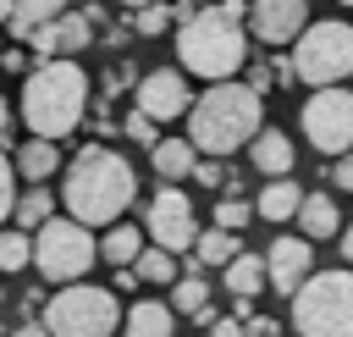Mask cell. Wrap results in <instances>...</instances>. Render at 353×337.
I'll return each instance as SVG.
<instances>
[{
  "mask_svg": "<svg viewBox=\"0 0 353 337\" xmlns=\"http://www.w3.org/2000/svg\"><path fill=\"white\" fill-rule=\"evenodd\" d=\"M61 199H66V215L83 221V227H116L121 210L138 199V171L127 155L105 149V144H83L66 171H61Z\"/></svg>",
  "mask_w": 353,
  "mask_h": 337,
  "instance_id": "6da1fadb",
  "label": "cell"
},
{
  "mask_svg": "<svg viewBox=\"0 0 353 337\" xmlns=\"http://www.w3.org/2000/svg\"><path fill=\"white\" fill-rule=\"evenodd\" d=\"M254 133H259V94L248 83H210L204 94H193L188 144L199 149V160H226L248 149Z\"/></svg>",
  "mask_w": 353,
  "mask_h": 337,
  "instance_id": "7a4b0ae2",
  "label": "cell"
},
{
  "mask_svg": "<svg viewBox=\"0 0 353 337\" xmlns=\"http://www.w3.org/2000/svg\"><path fill=\"white\" fill-rule=\"evenodd\" d=\"M88 110V77L77 61H39L22 77V122L33 138L61 144Z\"/></svg>",
  "mask_w": 353,
  "mask_h": 337,
  "instance_id": "3957f363",
  "label": "cell"
},
{
  "mask_svg": "<svg viewBox=\"0 0 353 337\" xmlns=\"http://www.w3.org/2000/svg\"><path fill=\"white\" fill-rule=\"evenodd\" d=\"M176 55H182V72L204 83H232V72H243L248 61V28L221 17V6H199L176 22Z\"/></svg>",
  "mask_w": 353,
  "mask_h": 337,
  "instance_id": "277c9868",
  "label": "cell"
},
{
  "mask_svg": "<svg viewBox=\"0 0 353 337\" xmlns=\"http://www.w3.org/2000/svg\"><path fill=\"white\" fill-rule=\"evenodd\" d=\"M298 337H353V271H314L292 298Z\"/></svg>",
  "mask_w": 353,
  "mask_h": 337,
  "instance_id": "5b68a950",
  "label": "cell"
},
{
  "mask_svg": "<svg viewBox=\"0 0 353 337\" xmlns=\"http://www.w3.org/2000/svg\"><path fill=\"white\" fill-rule=\"evenodd\" d=\"M292 77L309 88H342V77H353V22H309L292 44Z\"/></svg>",
  "mask_w": 353,
  "mask_h": 337,
  "instance_id": "8992f818",
  "label": "cell"
},
{
  "mask_svg": "<svg viewBox=\"0 0 353 337\" xmlns=\"http://www.w3.org/2000/svg\"><path fill=\"white\" fill-rule=\"evenodd\" d=\"M44 331L50 337H116L121 331V304L110 287L72 282L44 304Z\"/></svg>",
  "mask_w": 353,
  "mask_h": 337,
  "instance_id": "52a82bcc",
  "label": "cell"
},
{
  "mask_svg": "<svg viewBox=\"0 0 353 337\" xmlns=\"http://www.w3.org/2000/svg\"><path fill=\"white\" fill-rule=\"evenodd\" d=\"M94 260H99V243H94V232H88L83 221H72V215H50V221L33 232V271H39L44 282L72 287L77 276H88Z\"/></svg>",
  "mask_w": 353,
  "mask_h": 337,
  "instance_id": "ba28073f",
  "label": "cell"
},
{
  "mask_svg": "<svg viewBox=\"0 0 353 337\" xmlns=\"http://www.w3.org/2000/svg\"><path fill=\"white\" fill-rule=\"evenodd\" d=\"M298 127L309 138V149L320 155H353V88H314L298 110Z\"/></svg>",
  "mask_w": 353,
  "mask_h": 337,
  "instance_id": "9c48e42d",
  "label": "cell"
},
{
  "mask_svg": "<svg viewBox=\"0 0 353 337\" xmlns=\"http://www.w3.org/2000/svg\"><path fill=\"white\" fill-rule=\"evenodd\" d=\"M143 238L165 254H193L199 243V210L182 188H160L149 204H143Z\"/></svg>",
  "mask_w": 353,
  "mask_h": 337,
  "instance_id": "30bf717a",
  "label": "cell"
},
{
  "mask_svg": "<svg viewBox=\"0 0 353 337\" xmlns=\"http://www.w3.org/2000/svg\"><path fill=\"white\" fill-rule=\"evenodd\" d=\"M132 110H143L154 127H160V122H176V116H188V110H193V88H188V77H182L176 66L143 72V77H138V88H132Z\"/></svg>",
  "mask_w": 353,
  "mask_h": 337,
  "instance_id": "8fae6325",
  "label": "cell"
},
{
  "mask_svg": "<svg viewBox=\"0 0 353 337\" xmlns=\"http://www.w3.org/2000/svg\"><path fill=\"white\" fill-rule=\"evenodd\" d=\"M248 39L259 44H298L309 28V0H248Z\"/></svg>",
  "mask_w": 353,
  "mask_h": 337,
  "instance_id": "7c38bea8",
  "label": "cell"
},
{
  "mask_svg": "<svg viewBox=\"0 0 353 337\" xmlns=\"http://www.w3.org/2000/svg\"><path fill=\"white\" fill-rule=\"evenodd\" d=\"M309 276H314V243H309V238L281 232V238L270 243V254H265V282H270L281 298H292Z\"/></svg>",
  "mask_w": 353,
  "mask_h": 337,
  "instance_id": "4fadbf2b",
  "label": "cell"
},
{
  "mask_svg": "<svg viewBox=\"0 0 353 337\" xmlns=\"http://www.w3.org/2000/svg\"><path fill=\"white\" fill-rule=\"evenodd\" d=\"M28 44H33V55H39V61H72L77 50H88V44H94V22H88V11H61L55 22L33 28V33H28Z\"/></svg>",
  "mask_w": 353,
  "mask_h": 337,
  "instance_id": "5bb4252c",
  "label": "cell"
},
{
  "mask_svg": "<svg viewBox=\"0 0 353 337\" xmlns=\"http://www.w3.org/2000/svg\"><path fill=\"white\" fill-rule=\"evenodd\" d=\"M248 160H254V171H259L265 182H276V177H292L298 149H292V138H287L281 127H259L254 144H248Z\"/></svg>",
  "mask_w": 353,
  "mask_h": 337,
  "instance_id": "9a60e30c",
  "label": "cell"
},
{
  "mask_svg": "<svg viewBox=\"0 0 353 337\" xmlns=\"http://www.w3.org/2000/svg\"><path fill=\"white\" fill-rule=\"evenodd\" d=\"M17 182H28V188H44L55 171H66V160H61V144H50V138H28L22 149H17Z\"/></svg>",
  "mask_w": 353,
  "mask_h": 337,
  "instance_id": "2e32d148",
  "label": "cell"
},
{
  "mask_svg": "<svg viewBox=\"0 0 353 337\" xmlns=\"http://www.w3.org/2000/svg\"><path fill=\"white\" fill-rule=\"evenodd\" d=\"M176 331V309L160 298H138L132 309H121V331L116 337H171Z\"/></svg>",
  "mask_w": 353,
  "mask_h": 337,
  "instance_id": "e0dca14e",
  "label": "cell"
},
{
  "mask_svg": "<svg viewBox=\"0 0 353 337\" xmlns=\"http://www.w3.org/2000/svg\"><path fill=\"white\" fill-rule=\"evenodd\" d=\"M303 232H309V243H320V238H336L342 232V210H336V199L331 193H303V204H298V215H292Z\"/></svg>",
  "mask_w": 353,
  "mask_h": 337,
  "instance_id": "ac0fdd59",
  "label": "cell"
},
{
  "mask_svg": "<svg viewBox=\"0 0 353 337\" xmlns=\"http://www.w3.org/2000/svg\"><path fill=\"white\" fill-rule=\"evenodd\" d=\"M149 249V238H143V227H132V221H116L105 238H99V260H110L116 271H127V265H138V254Z\"/></svg>",
  "mask_w": 353,
  "mask_h": 337,
  "instance_id": "d6986e66",
  "label": "cell"
},
{
  "mask_svg": "<svg viewBox=\"0 0 353 337\" xmlns=\"http://www.w3.org/2000/svg\"><path fill=\"white\" fill-rule=\"evenodd\" d=\"M149 160H154L160 182H182V177H193V166H199V149H193L188 138H160V144L149 149Z\"/></svg>",
  "mask_w": 353,
  "mask_h": 337,
  "instance_id": "ffe728a7",
  "label": "cell"
},
{
  "mask_svg": "<svg viewBox=\"0 0 353 337\" xmlns=\"http://www.w3.org/2000/svg\"><path fill=\"white\" fill-rule=\"evenodd\" d=\"M298 204H303V188H298L292 177H276V182H265V188H259L254 215H265V221H292V215H298Z\"/></svg>",
  "mask_w": 353,
  "mask_h": 337,
  "instance_id": "44dd1931",
  "label": "cell"
},
{
  "mask_svg": "<svg viewBox=\"0 0 353 337\" xmlns=\"http://www.w3.org/2000/svg\"><path fill=\"white\" fill-rule=\"evenodd\" d=\"M221 287H226L232 298H254V293L265 287V254H248V249H243V254L221 271Z\"/></svg>",
  "mask_w": 353,
  "mask_h": 337,
  "instance_id": "7402d4cb",
  "label": "cell"
},
{
  "mask_svg": "<svg viewBox=\"0 0 353 337\" xmlns=\"http://www.w3.org/2000/svg\"><path fill=\"white\" fill-rule=\"evenodd\" d=\"M50 215H55V199H50V188H22V193H17V210H11L17 232H28V238H33V232H39Z\"/></svg>",
  "mask_w": 353,
  "mask_h": 337,
  "instance_id": "603a6c76",
  "label": "cell"
},
{
  "mask_svg": "<svg viewBox=\"0 0 353 337\" xmlns=\"http://www.w3.org/2000/svg\"><path fill=\"white\" fill-rule=\"evenodd\" d=\"M171 309H176V315H199V309H210V282L199 276V260L171 282Z\"/></svg>",
  "mask_w": 353,
  "mask_h": 337,
  "instance_id": "cb8c5ba5",
  "label": "cell"
},
{
  "mask_svg": "<svg viewBox=\"0 0 353 337\" xmlns=\"http://www.w3.org/2000/svg\"><path fill=\"white\" fill-rule=\"evenodd\" d=\"M243 254V243H237V232H221V227H210V232H199V243H193V260L199 265H232Z\"/></svg>",
  "mask_w": 353,
  "mask_h": 337,
  "instance_id": "d4e9b609",
  "label": "cell"
},
{
  "mask_svg": "<svg viewBox=\"0 0 353 337\" xmlns=\"http://www.w3.org/2000/svg\"><path fill=\"white\" fill-rule=\"evenodd\" d=\"M61 11H66V0H11V33H17V39H28L33 28L55 22Z\"/></svg>",
  "mask_w": 353,
  "mask_h": 337,
  "instance_id": "484cf974",
  "label": "cell"
},
{
  "mask_svg": "<svg viewBox=\"0 0 353 337\" xmlns=\"http://www.w3.org/2000/svg\"><path fill=\"white\" fill-rule=\"evenodd\" d=\"M132 276H138V282H154V287H160V282H176V254H165V249H154V243H149V249L138 254Z\"/></svg>",
  "mask_w": 353,
  "mask_h": 337,
  "instance_id": "4316f807",
  "label": "cell"
},
{
  "mask_svg": "<svg viewBox=\"0 0 353 337\" xmlns=\"http://www.w3.org/2000/svg\"><path fill=\"white\" fill-rule=\"evenodd\" d=\"M33 265V238L28 232H0V271H28Z\"/></svg>",
  "mask_w": 353,
  "mask_h": 337,
  "instance_id": "83f0119b",
  "label": "cell"
},
{
  "mask_svg": "<svg viewBox=\"0 0 353 337\" xmlns=\"http://www.w3.org/2000/svg\"><path fill=\"white\" fill-rule=\"evenodd\" d=\"M248 221H254V204H248V199H237V193L215 199V227H221V232H243Z\"/></svg>",
  "mask_w": 353,
  "mask_h": 337,
  "instance_id": "f1b7e54d",
  "label": "cell"
},
{
  "mask_svg": "<svg viewBox=\"0 0 353 337\" xmlns=\"http://www.w3.org/2000/svg\"><path fill=\"white\" fill-rule=\"evenodd\" d=\"M165 28H171V6H160V0H154V6H143V11H132V33L160 39Z\"/></svg>",
  "mask_w": 353,
  "mask_h": 337,
  "instance_id": "f546056e",
  "label": "cell"
},
{
  "mask_svg": "<svg viewBox=\"0 0 353 337\" xmlns=\"http://www.w3.org/2000/svg\"><path fill=\"white\" fill-rule=\"evenodd\" d=\"M121 133H127L132 144H149V149L160 144V127H154V122H149L143 110H127V116H121Z\"/></svg>",
  "mask_w": 353,
  "mask_h": 337,
  "instance_id": "4dcf8cb0",
  "label": "cell"
},
{
  "mask_svg": "<svg viewBox=\"0 0 353 337\" xmlns=\"http://www.w3.org/2000/svg\"><path fill=\"white\" fill-rule=\"evenodd\" d=\"M17 166L6 160V149H0V221H11V210H17Z\"/></svg>",
  "mask_w": 353,
  "mask_h": 337,
  "instance_id": "1f68e13d",
  "label": "cell"
},
{
  "mask_svg": "<svg viewBox=\"0 0 353 337\" xmlns=\"http://www.w3.org/2000/svg\"><path fill=\"white\" fill-rule=\"evenodd\" d=\"M193 182L221 188V182H226V160H199V166H193Z\"/></svg>",
  "mask_w": 353,
  "mask_h": 337,
  "instance_id": "d6a6232c",
  "label": "cell"
},
{
  "mask_svg": "<svg viewBox=\"0 0 353 337\" xmlns=\"http://www.w3.org/2000/svg\"><path fill=\"white\" fill-rule=\"evenodd\" d=\"M243 331H248V337H281V320H270V315H248Z\"/></svg>",
  "mask_w": 353,
  "mask_h": 337,
  "instance_id": "836d02e7",
  "label": "cell"
},
{
  "mask_svg": "<svg viewBox=\"0 0 353 337\" xmlns=\"http://www.w3.org/2000/svg\"><path fill=\"white\" fill-rule=\"evenodd\" d=\"M331 188H347L353 193V155H336L331 160Z\"/></svg>",
  "mask_w": 353,
  "mask_h": 337,
  "instance_id": "e575fe53",
  "label": "cell"
},
{
  "mask_svg": "<svg viewBox=\"0 0 353 337\" xmlns=\"http://www.w3.org/2000/svg\"><path fill=\"white\" fill-rule=\"evenodd\" d=\"M210 337H248V331H243L237 315H215V320H210Z\"/></svg>",
  "mask_w": 353,
  "mask_h": 337,
  "instance_id": "d590c367",
  "label": "cell"
},
{
  "mask_svg": "<svg viewBox=\"0 0 353 337\" xmlns=\"http://www.w3.org/2000/svg\"><path fill=\"white\" fill-rule=\"evenodd\" d=\"M0 66H6V72H22V77H28V50H0Z\"/></svg>",
  "mask_w": 353,
  "mask_h": 337,
  "instance_id": "8d00e7d4",
  "label": "cell"
},
{
  "mask_svg": "<svg viewBox=\"0 0 353 337\" xmlns=\"http://www.w3.org/2000/svg\"><path fill=\"white\" fill-rule=\"evenodd\" d=\"M270 83H276V72H270V61H265V66H254V72H248V88H254V94H265V88H270Z\"/></svg>",
  "mask_w": 353,
  "mask_h": 337,
  "instance_id": "74e56055",
  "label": "cell"
},
{
  "mask_svg": "<svg viewBox=\"0 0 353 337\" xmlns=\"http://www.w3.org/2000/svg\"><path fill=\"white\" fill-rule=\"evenodd\" d=\"M6 337H50V331H44V326H39V320H22V326H11V331H6Z\"/></svg>",
  "mask_w": 353,
  "mask_h": 337,
  "instance_id": "f35d334b",
  "label": "cell"
},
{
  "mask_svg": "<svg viewBox=\"0 0 353 337\" xmlns=\"http://www.w3.org/2000/svg\"><path fill=\"white\" fill-rule=\"evenodd\" d=\"M336 243H342V260L353 265V227H342V232H336Z\"/></svg>",
  "mask_w": 353,
  "mask_h": 337,
  "instance_id": "ab89813d",
  "label": "cell"
},
{
  "mask_svg": "<svg viewBox=\"0 0 353 337\" xmlns=\"http://www.w3.org/2000/svg\"><path fill=\"white\" fill-rule=\"evenodd\" d=\"M6 127H11V105L0 99V144H6Z\"/></svg>",
  "mask_w": 353,
  "mask_h": 337,
  "instance_id": "60d3db41",
  "label": "cell"
},
{
  "mask_svg": "<svg viewBox=\"0 0 353 337\" xmlns=\"http://www.w3.org/2000/svg\"><path fill=\"white\" fill-rule=\"evenodd\" d=\"M121 6H127V11H143V6H154V0H121Z\"/></svg>",
  "mask_w": 353,
  "mask_h": 337,
  "instance_id": "b9f144b4",
  "label": "cell"
},
{
  "mask_svg": "<svg viewBox=\"0 0 353 337\" xmlns=\"http://www.w3.org/2000/svg\"><path fill=\"white\" fill-rule=\"evenodd\" d=\"M0 22H11V0H0Z\"/></svg>",
  "mask_w": 353,
  "mask_h": 337,
  "instance_id": "7bdbcfd3",
  "label": "cell"
},
{
  "mask_svg": "<svg viewBox=\"0 0 353 337\" xmlns=\"http://www.w3.org/2000/svg\"><path fill=\"white\" fill-rule=\"evenodd\" d=\"M342 6H353V0H342Z\"/></svg>",
  "mask_w": 353,
  "mask_h": 337,
  "instance_id": "ee69618b",
  "label": "cell"
}]
</instances>
